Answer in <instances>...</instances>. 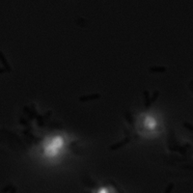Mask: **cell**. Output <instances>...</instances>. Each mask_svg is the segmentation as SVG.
I'll return each mask as SVG.
<instances>
[{"label":"cell","mask_w":193,"mask_h":193,"mask_svg":"<svg viewBox=\"0 0 193 193\" xmlns=\"http://www.w3.org/2000/svg\"><path fill=\"white\" fill-rule=\"evenodd\" d=\"M101 98V94H92L87 96H81L79 98V101H94V99H99Z\"/></svg>","instance_id":"6da1fadb"},{"label":"cell","mask_w":193,"mask_h":193,"mask_svg":"<svg viewBox=\"0 0 193 193\" xmlns=\"http://www.w3.org/2000/svg\"><path fill=\"white\" fill-rule=\"evenodd\" d=\"M0 61L2 62V64H3V66H4V68L6 69V71L7 72H12V68H11V66H10V64L8 63V61H7V59H6V57H5V55L3 54V52L2 51H0Z\"/></svg>","instance_id":"7a4b0ae2"},{"label":"cell","mask_w":193,"mask_h":193,"mask_svg":"<svg viewBox=\"0 0 193 193\" xmlns=\"http://www.w3.org/2000/svg\"><path fill=\"white\" fill-rule=\"evenodd\" d=\"M167 68L164 67V66H155V67H151L149 68V71L151 72H155V74H162V72H166Z\"/></svg>","instance_id":"3957f363"},{"label":"cell","mask_w":193,"mask_h":193,"mask_svg":"<svg viewBox=\"0 0 193 193\" xmlns=\"http://www.w3.org/2000/svg\"><path fill=\"white\" fill-rule=\"evenodd\" d=\"M144 95H145V107L146 108H149L150 106H151V104H152V101H151V99H150V98H149V93H148V91H145L144 92Z\"/></svg>","instance_id":"277c9868"},{"label":"cell","mask_w":193,"mask_h":193,"mask_svg":"<svg viewBox=\"0 0 193 193\" xmlns=\"http://www.w3.org/2000/svg\"><path fill=\"white\" fill-rule=\"evenodd\" d=\"M128 139H126V140H125L124 142H121V144H115V145L110 146V148H109V149H110V150H116V149H118V148L120 147V146H121V147H122V146H124L125 144H126V142H128Z\"/></svg>","instance_id":"5b68a950"},{"label":"cell","mask_w":193,"mask_h":193,"mask_svg":"<svg viewBox=\"0 0 193 193\" xmlns=\"http://www.w3.org/2000/svg\"><path fill=\"white\" fill-rule=\"evenodd\" d=\"M184 126L186 128V129H188V131H193V125H191L190 123H188V122H184Z\"/></svg>","instance_id":"8992f818"},{"label":"cell","mask_w":193,"mask_h":193,"mask_svg":"<svg viewBox=\"0 0 193 193\" xmlns=\"http://www.w3.org/2000/svg\"><path fill=\"white\" fill-rule=\"evenodd\" d=\"M158 95H159V93H158V91H155V94H154V97H153V99H151V101H152V104L153 102H155V99H158Z\"/></svg>","instance_id":"52a82bcc"},{"label":"cell","mask_w":193,"mask_h":193,"mask_svg":"<svg viewBox=\"0 0 193 193\" xmlns=\"http://www.w3.org/2000/svg\"><path fill=\"white\" fill-rule=\"evenodd\" d=\"M173 187H174V184H173V182H171V184L168 185V187H166L165 192H171L172 189H173Z\"/></svg>","instance_id":"ba28073f"},{"label":"cell","mask_w":193,"mask_h":193,"mask_svg":"<svg viewBox=\"0 0 193 193\" xmlns=\"http://www.w3.org/2000/svg\"><path fill=\"white\" fill-rule=\"evenodd\" d=\"M7 71H6L5 68H0V74H4V72H6Z\"/></svg>","instance_id":"9c48e42d"}]
</instances>
